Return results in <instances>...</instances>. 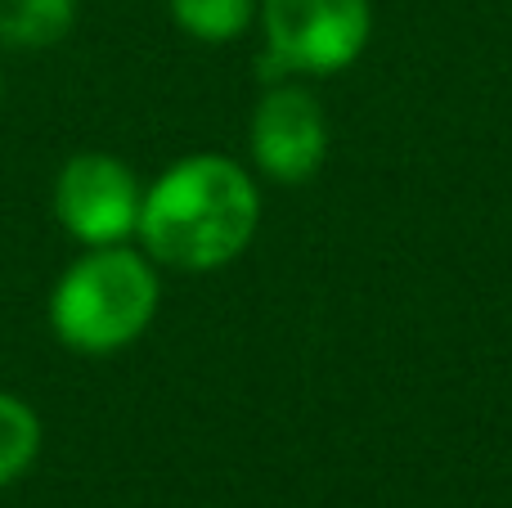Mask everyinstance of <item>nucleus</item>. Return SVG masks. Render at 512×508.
I'll return each mask as SVG.
<instances>
[{"mask_svg": "<svg viewBox=\"0 0 512 508\" xmlns=\"http://www.w3.org/2000/svg\"><path fill=\"white\" fill-rule=\"evenodd\" d=\"M261 230V189L243 162L225 153H189L144 185L140 239L153 266L212 275L252 248Z\"/></svg>", "mask_w": 512, "mask_h": 508, "instance_id": "nucleus-1", "label": "nucleus"}, {"mask_svg": "<svg viewBox=\"0 0 512 508\" xmlns=\"http://www.w3.org/2000/svg\"><path fill=\"white\" fill-rule=\"evenodd\" d=\"M162 302L158 266L144 248H86L50 288V329L77 356H113L149 333Z\"/></svg>", "mask_w": 512, "mask_h": 508, "instance_id": "nucleus-2", "label": "nucleus"}, {"mask_svg": "<svg viewBox=\"0 0 512 508\" xmlns=\"http://www.w3.org/2000/svg\"><path fill=\"white\" fill-rule=\"evenodd\" d=\"M261 81L333 77L373 41V0H261Z\"/></svg>", "mask_w": 512, "mask_h": 508, "instance_id": "nucleus-3", "label": "nucleus"}, {"mask_svg": "<svg viewBox=\"0 0 512 508\" xmlns=\"http://www.w3.org/2000/svg\"><path fill=\"white\" fill-rule=\"evenodd\" d=\"M144 185L122 158L104 149L72 153L54 176V221L81 248L131 243L140 225Z\"/></svg>", "mask_w": 512, "mask_h": 508, "instance_id": "nucleus-4", "label": "nucleus"}, {"mask_svg": "<svg viewBox=\"0 0 512 508\" xmlns=\"http://www.w3.org/2000/svg\"><path fill=\"white\" fill-rule=\"evenodd\" d=\"M328 117L324 104L301 81H270L248 122L252 167L274 185H306L328 162Z\"/></svg>", "mask_w": 512, "mask_h": 508, "instance_id": "nucleus-5", "label": "nucleus"}, {"mask_svg": "<svg viewBox=\"0 0 512 508\" xmlns=\"http://www.w3.org/2000/svg\"><path fill=\"white\" fill-rule=\"evenodd\" d=\"M77 27V0H0L5 50H54Z\"/></svg>", "mask_w": 512, "mask_h": 508, "instance_id": "nucleus-6", "label": "nucleus"}, {"mask_svg": "<svg viewBox=\"0 0 512 508\" xmlns=\"http://www.w3.org/2000/svg\"><path fill=\"white\" fill-rule=\"evenodd\" d=\"M261 0H167V14L189 41L230 45L256 23Z\"/></svg>", "mask_w": 512, "mask_h": 508, "instance_id": "nucleus-7", "label": "nucleus"}, {"mask_svg": "<svg viewBox=\"0 0 512 508\" xmlns=\"http://www.w3.org/2000/svg\"><path fill=\"white\" fill-rule=\"evenodd\" d=\"M41 414L14 392H0V491L23 482L41 459Z\"/></svg>", "mask_w": 512, "mask_h": 508, "instance_id": "nucleus-8", "label": "nucleus"}, {"mask_svg": "<svg viewBox=\"0 0 512 508\" xmlns=\"http://www.w3.org/2000/svg\"><path fill=\"white\" fill-rule=\"evenodd\" d=\"M0 95H5V86H0Z\"/></svg>", "mask_w": 512, "mask_h": 508, "instance_id": "nucleus-9", "label": "nucleus"}]
</instances>
